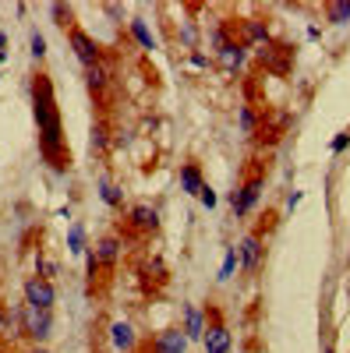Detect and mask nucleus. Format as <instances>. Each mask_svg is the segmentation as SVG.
Masks as SVG:
<instances>
[{"label": "nucleus", "mask_w": 350, "mask_h": 353, "mask_svg": "<svg viewBox=\"0 0 350 353\" xmlns=\"http://www.w3.org/2000/svg\"><path fill=\"white\" fill-rule=\"evenodd\" d=\"M32 113H36V124H39V152H43V159L57 173H68L71 159H68V149H64L61 110H57L53 81L46 74H36L32 78Z\"/></svg>", "instance_id": "obj_1"}, {"label": "nucleus", "mask_w": 350, "mask_h": 353, "mask_svg": "<svg viewBox=\"0 0 350 353\" xmlns=\"http://www.w3.org/2000/svg\"><path fill=\"white\" fill-rule=\"evenodd\" d=\"M21 336H28L36 346H43L53 336V311H39V307H21Z\"/></svg>", "instance_id": "obj_2"}, {"label": "nucleus", "mask_w": 350, "mask_h": 353, "mask_svg": "<svg viewBox=\"0 0 350 353\" xmlns=\"http://www.w3.org/2000/svg\"><path fill=\"white\" fill-rule=\"evenodd\" d=\"M68 43H71V53L81 61V68H96L103 64V46L85 32V28H71L68 32Z\"/></svg>", "instance_id": "obj_3"}, {"label": "nucleus", "mask_w": 350, "mask_h": 353, "mask_svg": "<svg viewBox=\"0 0 350 353\" xmlns=\"http://www.w3.org/2000/svg\"><path fill=\"white\" fill-rule=\"evenodd\" d=\"M21 293H25V304H28V307L53 311V304H57V290H53V283H46V279H39V276H28L25 286H21Z\"/></svg>", "instance_id": "obj_4"}, {"label": "nucleus", "mask_w": 350, "mask_h": 353, "mask_svg": "<svg viewBox=\"0 0 350 353\" xmlns=\"http://www.w3.org/2000/svg\"><path fill=\"white\" fill-rule=\"evenodd\" d=\"M258 198H262V176L255 173V176H248L237 191H230V209H233V216H248L255 205H258Z\"/></svg>", "instance_id": "obj_5"}, {"label": "nucleus", "mask_w": 350, "mask_h": 353, "mask_svg": "<svg viewBox=\"0 0 350 353\" xmlns=\"http://www.w3.org/2000/svg\"><path fill=\"white\" fill-rule=\"evenodd\" d=\"M202 346H206V353H230V346H233V336H230V329L220 321L216 311H213V325L206 329V339H202Z\"/></svg>", "instance_id": "obj_6"}, {"label": "nucleus", "mask_w": 350, "mask_h": 353, "mask_svg": "<svg viewBox=\"0 0 350 353\" xmlns=\"http://www.w3.org/2000/svg\"><path fill=\"white\" fill-rule=\"evenodd\" d=\"M188 346H191V339L184 336V329H163V332L149 343L153 353H188Z\"/></svg>", "instance_id": "obj_7"}, {"label": "nucleus", "mask_w": 350, "mask_h": 353, "mask_svg": "<svg viewBox=\"0 0 350 353\" xmlns=\"http://www.w3.org/2000/svg\"><path fill=\"white\" fill-rule=\"evenodd\" d=\"M262 254H266V248H262L258 233H248V237L237 244V258H241V269H244V272H255V269H258Z\"/></svg>", "instance_id": "obj_8"}, {"label": "nucleus", "mask_w": 350, "mask_h": 353, "mask_svg": "<svg viewBox=\"0 0 350 353\" xmlns=\"http://www.w3.org/2000/svg\"><path fill=\"white\" fill-rule=\"evenodd\" d=\"M128 223L135 230H142V233H156L159 230V212L153 209V205L138 201V205H131V209H128Z\"/></svg>", "instance_id": "obj_9"}, {"label": "nucleus", "mask_w": 350, "mask_h": 353, "mask_svg": "<svg viewBox=\"0 0 350 353\" xmlns=\"http://www.w3.org/2000/svg\"><path fill=\"white\" fill-rule=\"evenodd\" d=\"M181 314H184V336L191 339V343H202V339H206V311H198L195 304H181Z\"/></svg>", "instance_id": "obj_10"}, {"label": "nucleus", "mask_w": 350, "mask_h": 353, "mask_svg": "<svg viewBox=\"0 0 350 353\" xmlns=\"http://www.w3.org/2000/svg\"><path fill=\"white\" fill-rule=\"evenodd\" d=\"M110 346H113L117 353H135L138 332H135L131 321H113V325H110Z\"/></svg>", "instance_id": "obj_11"}, {"label": "nucleus", "mask_w": 350, "mask_h": 353, "mask_svg": "<svg viewBox=\"0 0 350 353\" xmlns=\"http://www.w3.org/2000/svg\"><path fill=\"white\" fill-rule=\"evenodd\" d=\"M216 61H220V68H223L226 74L241 71V64H244V43H233V39H226V43L216 50Z\"/></svg>", "instance_id": "obj_12"}, {"label": "nucleus", "mask_w": 350, "mask_h": 353, "mask_svg": "<svg viewBox=\"0 0 350 353\" xmlns=\"http://www.w3.org/2000/svg\"><path fill=\"white\" fill-rule=\"evenodd\" d=\"M93 251H96V258H99L103 269H113L117 258H121V237H103V241H96Z\"/></svg>", "instance_id": "obj_13"}, {"label": "nucleus", "mask_w": 350, "mask_h": 353, "mask_svg": "<svg viewBox=\"0 0 350 353\" xmlns=\"http://www.w3.org/2000/svg\"><path fill=\"white\" fill-rule=\"evenodd\" d=\"M202 188H206V181H202V166H198V163H184V166H181V191L198 198Z\"/></svg>", "instance_id": "obj_14"}, {"label": "nucleus", "mask_w": 350, "mask_h": 353, "mask_svg": "<svg viewBox=\"0 0 350 353\" xmlns=\"http://www.w3.org/2000/svg\"><path fill=\"white\" fill-rule=\"evenodd\" d=\"M131 36H135V43L142 46V50H156V36H153V28H149V21L145 18H131Z\"/></svg>", "instance_id": "obj_15"}, {"label": "nucleus", "mask_w": 350, "mask_h": 353, "mask_svg": "<svg viewBox=\"0 0 350 353\" xmlns=\"http://www.w3.org/2000/svg\"><path fill=\"white\" fill-rule=\"evenodd\" d=\"M85 85H89L93 92H106V85H110V68H106V64L85 68Z\"/></svg>", "instance_id": "obj_16"}, {"label": "nucleus", "mask_w": 350, "mask_h": 353, "mask_svg": "<svg viewBox=\"0 0 350 353\" xmlns=\"http://www.w3.org/2000/svg\"><path fill=\"white\" fill-rule=\"evenodd\" d=\"M142 276H145V279H149L153 286H163L170 272H166V265H163V258H149V261H145V265H142Z\"/></svg>", "instance_id": "obj_17"}, {"label": "nucleus", "mask_w": 350, "mask_h": 353, "mask_svg": "<svg viewBox=\"0 0 350 353\" xmlns=\"http://www.w3.org/2000/svg\"><path fill=\"white\" fill-rule=\"evenodd\" d=\"M89 149H93V156H106V149H110V128H106L103 121H99V124H93Z\"/></svg>", "instance_id": "obj_18"}, {"label": "nucleus", "mask_w": 350, "mask_h": 353, "mask_svg": "<svg viewBox=\"0 0 350 353\" xmlns=\"http://www.w3.org/2000/svg\"><path fill=\"white\" fill-rule=\"evenodd\" d=\"M96 188H99V198L110 205V209H121V205H124V191L117 188L113 181H106V176H103V181H99Z\"/></svg>", "instance_id": "obj_19"}, {"label": "nucleus", "mask_w": 350, "mask_h": 353, "mask_svg": "<svg viewBox=\"0 0 350 353\" xmlns=\"http://www.w3.org/2000/svg\"><path fill=\"white\" fill-rule=\"evenodd\" d=\"M326 18H329V25H347L350 21V0H333V4H326Z\"/></svg>", "instance_id": "obj_20"}, {"label": "nucleus", "mask_w": 350, "mask_h": 353, "mask_svg": "<svg viewBox=\"0 0 350 353\" xmlns=\"http://www.w3.org/2000/svg\"><path fill=\"white\" fill-rule=\"evenodd\" d=\"M244 39H248V43H262V46H266V43H269V28L262 25L258 18H248V21H244Z\"/></svg>", "instance_id": "obj_21"}, {"label": "nucleus", "mask_w": 350, "mask_h": 353, "mask_svg": "<svg viewBox=\"0 0 350 353\" xmlns=\"http://www.w3.org/2000/svg\"><path fill=\"white\" fill-rule=\"evenodd\" d=\"M68 251L71 254H85V251H89V248H85V226L81 223L68 226Z\"/></svg>", "instance_id": "obj_22"}, {"label": "nucleus", "mask_w": 350, "mask_h": 353, "mask_svg": "<svg viewBox=\"0 0 350 353\" xmlns=\"http://www.w3.org/2000/svg\"><path fill=\"white\" fill-rule=\"evenodd\" d=\"M57 272H61V265H57L53 258H43V254L36 258V276H39V279L53 283V276H57Z\"/></svg>", "instance_id": "obj_23"}, {"label": "nucleus", "mask_w": 350, "mask_h": 353, "mask_svg": "<svg viewBox=\"0 0 350 353\" xmlns=\"http://www.w3.org/2000/svg\"><path fill=\"white\" fill-rule=\"evenodd\" d=\"M241 265V258H237V248H226V254H223V269H220V283H226L230 276H233V269Z\"/></svg>", "instance_id": "obj_24"}, {"label": "nucleus", "mask_w": 350, "mask_h": 353, "mask_svg": "<svg viewBox=\"0 0 350 353\" xmlns=\"http://www.w3.org/2000/svg\"><path fill=\"white\" fill-rule=\"evenodd\" d=\"M99 269H103V265H99V258H96V251L89 248V251H85V272H89V283H96V276H99Z\"/></svg>", "instance_id": "obj_25"}, {"label": "nucleus", "mask_w": 350, "mask_h": 353, "mask_svg": "<svg viewBox=\"0 0 350 353\" xmlns=\"http://www.w3.org/2000/svg\"><path fill=\"white\" fill-rule=\"evenodd\" d=\"M28 46H32V57H36V61H43V57H46V39H43V32H32V36H28Z\"/></svg>", "instance_id": "obj_26"}, {"label": "nucleus", "mask_w": 350, "mask_h": 353, "mask_svg": "<svg viewBox=\"0 0 350 353\" xmlns=\"http://www.w3.org/2000/svg\"><path fill=\"white\" fill-rule=\"evenodd\" d=\"M188 64H191L195 71H206V68H209V57L202 53V50H191V53H188Z\"/></svg>", "instance_id": "obj_27"}, {"label": "nucleus", "mask_w": 350, "mask_h": 353, "mask_svg": "<svg viewBox=\"0 0 350 353\" xmlns=\"http://www.w3.org/2000/svg\"><path fill=\"white\" fill-rule=\"evenodd\" d=\"M198 201H202V205H206V209H216V191H213V188L206 184V188H202V191H198Z\"/></svg>", "instance_id": "obj_28"}, {"label": "nucleus", "mask_w": 350, "mask_h": 353, "mask_svg": "<svg viewBox=\"0 0 350 353\" xmlns=\"http://www.w3.org/2000/svg\"><path fill=\"white\" fill-rule=\"evenodd\" d=\"M241 128H244V131H248V134H251V131H255V113H251V110H248V106H241Z\"/></svg>", "instance_id": "obj_29"}, {"label": "nucleus", "mask_w": 350, "mask_h": 353, "mask_svg": "<svg viewBox=\"0 0 350 353\" xmlns=\"http://www.w3.org/2000/svg\"><path fill=\"white\" fill-rule=\"evenodd\" d=\"M347 145H350V131H343V134H336V138H333V145H329V149H333V152H343V149H347Z\"/></svg>", "instance_id": "obj_30"}, {"label": "nucleus", "mask_w": 350, "mask_h": 353, "mask_svg": "<svg viewBox=\"0 0 350 353\" xmlns=\"http://www.w3.org/2000/svg\"><path fill=\"white\" fill-rule=\"evenodd\" d=\"M181 39H184V46H195V28L191 25H181Z\"/></svg>", "instance_id": "obj_31"}, {"label": "nucleus", "mask_w": 350, "mask_h": 353, "mask_svg": "<svg viewBox=\"0 0 350 353\" xmlns=\"http://www.w3.org/2000/svg\"><path fill=\"white\" fill-rule=\"evenodd\" d=\"M301 198H304V191H290V194H286V209H298Z\"/></svg>", "instance_id": "obj_32"}, {"label": "nucleus", "mask_w": 350, "mask_h": 353, "mask_svg": "<svg viewBox=\"0 0 350 353\" xmlns=\"http://www.w3.org/2000/svg\"><path fill=\"white\" fill-rule=\"evenodd\" d=\"M0 53H8V36L0 32Z\"/></svg>", "instance_id": "obj_33"}, {"label": "nucleus", "mask_w": 350, "mask_h": 353, "mask_svg": "<svg viewBox=\"0 0 350 353\" xmlns=\"http://www.w3.org/2000/svg\"><path fill=\"white\" fill-rule=\"evenodd\" d=\"M28 353H50L46 346H32V350H28Z\"/></svg>", "instance_id": "obj_34"}, {"label": "nucleus", "mask_w": 350, "mask_h": 353, "mask_svg": "<svg viewBox=\"0 0 350 353\" xmlns=\"http://www.w3.org/2000/svg\"><path fill=\"white\" fill-rule=\"evenodd\" d=\"M326 353H333V350H329V346H326Z\"/></svg>", "instance_id": "obj_35"}]
</instances>
